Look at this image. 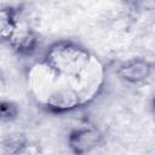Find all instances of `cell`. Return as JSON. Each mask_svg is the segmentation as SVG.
<instances>
[{
  "label": "cell",
  "instance_id": "obj_2",
  "mask_svg": "<svg viewBox=\"0 0 155 155\" xmlns=\"http://www.w3.org/2000/svg\"><path fill=\"white\" fill-rule=\"evenodd\" d=\"M149 73V67L145 62H132L126 67L121 68V74L125 79L131 81L143 80Z\"/></svg>",
  "mask_w": 155,
  "mask_h": 155
},
{
  "label": "cell",
  "instance_id": "obj_1",
  "mask_svg": "<svg viewBox=\"0 0 155 155\" xmlns=\"http://www.w3.org/2000/svg\"><path fill=\"white\" fill-rule=\"evenodd\" d=\"M99 133L93 130H80L70 137V144L75 148L76 153H84L96 147L99 142Z\"/></svg>",
  "mask_w": 155,
  "mask_h": 155
}]
</instances>
